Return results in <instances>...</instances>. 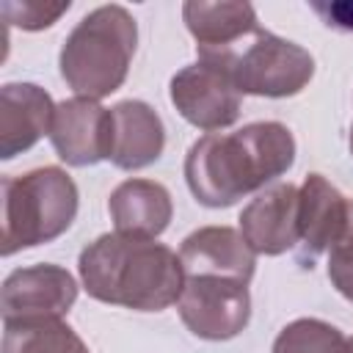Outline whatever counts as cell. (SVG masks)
<instances>
[{"label": "cell", "instance_id": "obj_1", "mask_svg": "<svg viewBox=\"0 0 353 353\" xmlns=\"http://www.w3.org/2000/svg\"><path fill=\"white\" fill-rule=\"evenodd\" d=\"M295 163V138L281 121H254L234 132L201 135L185 157V179L204 207L237 199L279 179Z\"/></svg>", "mask_w": 353, "mask_h": 353}, {"label": "cell", "instance_id": "obj_2", "mask_svg": "<svg viewBox=\"0 0 353 353\" xmlns=\"http://www.w3.org/2000/svg\"><path fill=\"white\" fill-rule=\"evenodd\" d=\"M83 290L110 306L135 312H163L179 301L185 270L179 254L157 240L99 234L77 259Z\"/></svg>", "mask_w": 353, "mask_h": 353}, {"label": "cell", "instance_id": "obj_3", "mask_svg": "<svg viewBox=\"0 0 353 353\" xmlns=\"http://www.w3.org/2000/svg\"><path fill=\"white\" fill-rule=\"evenodd\" d=\"M138 44V25L124 6L88 11L61 47V77L85 99H102L121 88Z\"/></svg>", "mask_w": 353, "mask_h": 353}, {"label": "cell", "instance_id": "obj_4", "mask_svg": "<svg viewBox=\"0 0 353 353\" xmlns=\"http://www.w3.org/2000/svg\"><path fill=\"white\" fill-rule=\"evenodd\" d=\"M77 185L55 165L3 176V237L0 254L11 256L61 237L77 215Z\"/></svg>", "mask_w": 353, "mask_h": 353}, {"label": "cell", "instance_id": "obj_5", "mask_svg": "<svg viewBox=\"0 0 353 353\" xmlns=\"http://www.w3.org/2000/svg\"><path fill=\"white\" fill-rule=\"evenodd\" d=\"M207 63L221 66L240 94L254 97H295L306 88L314 74V58L295 41L279 39L268 30H254L237 47L218 58H207Z\"/></svg>", "mask_w": 353, "mask_h": 353}, {"label": "cell", "instance_id": "obj_6", "mask_svg": "<svg viewBox=\"0 0 353 353\" xmlns=\"http://www.w3.org/2000/svg\"><path fill=\"white\" fill-rule=\"evenodd\" d=\"M176 309L193 336L210 342L232 339L248 325L251 317L248 284L218 276L185 279Z\"/></svg>", "mask_w": 353, "mask_h": 353}, {"label": "cell", "instance_id": "obj_7", "mask_svg": "<svg viewBox=\"0 0 353 353\" xmlns=\"http://www.w3.org/2000/svg\"><path fill=\"white\" fill-rule=\"evenodd\" d=\"M77 301V281L61 265L19 268L6 276L0 290L3 325L61 320Z\"/></svg>", "mask_w": 353, "mask_h": 353}, {"label": "cell", "instance_id": "obj_8", "mask_svg": "<svg viewBox=\"0 0 353 353\" xmlns=\"http://www.w3.org/2000/svg\"><path fill=\"white\" fill-rule=\"evenodd\" d=\"M240 91L232 77L207 61H196L171 77V102L176 113L199 130L215 132L237 121Z\"/></svg>", "mask_w": 353, "mask_h": 353}, {"label": "cell", "instance_id": "obj_9", "mask_svg": "<svg viewBox=\"0 0 353 353\" xmlns=\"http://www.w3.org/2000/svg\"><path fill=\"white\" fill-rule=\"evenodd\" d=\"M50 141L55 154L74 168L110 160L113 143V116L97 99L74 97L55 105Z\"/></svg>", "mask_w": 353, "mask_h": 353}, {"label": "cell", "instance_id": "obj_10", "mask_svg": "<svg viewBox=\"0 0 353 353\" xmlns=\"http://www.w3.org/2000/svg\"><path fill=\"white\" fill-rule=\"evenodd\" d=\"M240 234L254 254L279 256L301 243L298 226V188L276 182L256 193L240 212Z\"/></svg>", "mask_w": 353, "mask_h": 353}, {"label": "cell", "instance_id": "obj_11", "mask_svg": "<svg viewBox=\"0 0 353 353\" xmlns=\"http://www.w3.org/2000/svg\"><path fill=\"white\" fill-rule=\"evenodd\" d=\"M179 262H182L185 279L218 276V279H237L248 284L256 268V254L251 251V245L237 229L201 226L182 240Z\"/></svg>", "mask_w": 353, "mask_h": 353}, {"label": "cell", "instance_id": "obj_12", "mask_svg": "<svg viewBox=\"0 0 353 353\" xmlns=\"http://www.w3.org/2000/svg\"><path fill=\"white\" fill-rule=\"evenodd\" d=\"M350 201L323 176L309 174L298 190V226H301V262L312 268V262L328 251L347 226Z\"/></svg>", "mask_w": 353, "mask_h": 353}, {"label": "cell", "instance_id": "obj_13", "mask_svg": "<svg viewBox=\"0 0 353 353\" xmlns=\"http://www.w3.org/2000/svg\"><path fill=\"white\" fill-rule=\"evenodd\" d=\"M52 97L36 83H6L0 88V157L11 160L50 135Z\"/></svg>", "mask_w": 353, "mask_h": 353}, {"label": "cell", "instance_id": "obj_14", "mask_svg": "<svg viewBox=\"0 0 353 353\" xmlns=\"http://www.w3.org/2000/svg\"><path fill=\"white\" fill-rule=\"evenodd\" d=\"M182 19L196 39L199 61L218 58L237 47L245 36L259 30L256 11L251 3H207V0H188L182 6Z\"/></svg>", "mask_w": 353, "mask_h": 353}, {"label": "cell", "instance_id": "obj_15", "mask_svg": "<svg viewBox=\"0 0 353 353\" xmlns=\"http://www.w3.org/2000/svg\"><path fill=\"white\" fill-rule=\"evenodd\" d=\"M113 116V143L110 163L124 171H138L152 165L165 146V127L160 116L141 99H124L110 108Z\"/></svg>", "mask_w": 353, "mask_h": 353}, {"label": "cell", "instance_id": "obj_16", "mask_svg": "<svg viewBox=\"0 0 353 353\" xmlns=\"http://www.w3.org/2000/svg\"><path fill=\"white\" fill-rule=\"evenodd\" d=\"M108 210L119 234L154 240L171 223V193L154 179H124L108 199Z\"/></svg>", "mask_w": 353, "mask_h": 353}, {"label": "cell", "instance_id": "obj_17", "mask_svg": "<svg viewBox=\"0 0 353 353\" xmlns=\"http://www.w3.org/2000/svg\"><path fill=\"white\" fill-rule=\"evenodd\" d=\"M3 353H91L85 342L63 320L8 323L3 331Z\"/></svg>", "mask_w": 353, "mask_h": 353}, {"label": "cell", "instance_id": "obj_18", "mask_svg": "<svg viewBox=\"0 0 353 353\" xmlns=\"http://www.w3.org/2000/svg\"><path fill=\"white\" fill-rule=\"evenodd\" d=\"M273 353H350V345L336 325L314 317H301L279 331Z\"/></svg>", "mask_w": 353, "mask_h": 353}, {"label": "cell", "instance_id": "obj_19", "mask_svg": "<svg viewBox=\"0 0 353 353\" xmlns=\"http://www.w3.org/2000/svg\"><path fill=\"white\" fill-rule=\"evenodd\" d=\"M3 19L8 25H17L22 30H44L50 28L61 14L69 11V0L66 3H41V0H25V3H11L6 0L0 6Z\"/></svg>", "mask_w": 353, "mask_h": 353}, {"label": "cell", "instance_id": "obj_20", "mask_svg": "<svg viewBox=\"0 0 353 353\" xmlns=\"http://www.w3.org/2000/svg\"><path fill=\"white\" fill-rule=\"evenodd\" d=\"M328 279L342 298L353 303V207L345 232L328 248Z\"/></svg>", "mask_w": 353, "mask_h": 353}, {"label": "cell", "instance_id": "obj_21", "mask_svg": "<svg viewBox=\"0 0 353 353\" xmlns=\"http://www.w3.org/2000/svg\"><path fill=\"white\" fill-rule=\"evenodd\" d=\"M312 8L328 28L353 33V3H312Z\"/></svg>", "mask_w": 353, "mask_h": 353}, {"label": "cell", "instance_id": "obj_22", "mask_svg": "<svg viewBox=\"0 0 353 353\" xmlns=\"http://www.w3.org/2000/svg\"><path fill=\"white\" fill-rule=\"evenodd\" d=\"M350 154H353V127H350Z\"/></svg>", "mask_w": 353, "mask_h": 353}, {"label": "cell", "instance_id": "obj_23", "mask_svg": "<svg viewBox=\"0 0 353 353\" xmlns=\"http://www.w3.org/2000/svg\"><path fill=\"white\" fill-rule=\"evenodd\" d=\"M347 345H350V353H353V339H347Z\"/></svg>", "mask_w": 353, "mask_h": 353}]
</instances>
